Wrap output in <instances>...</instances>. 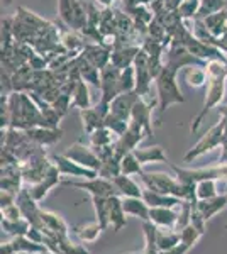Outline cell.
<instances>
[{"label": "cell", "mask_w": 227, "mask_h": 254, "mask_svg": "<svg viewBox=\"0 0 227 254\" xmlns=\"http://www.w3.org/2000/svg\"><path fill=\"white\" fill-rule=\"evenodd\" d=\"M207 69V88H205V100L202 105L200 112L197 114L195 119L190 126V132L195 134L200 129L202 122L205 121L207 114L212 109L219 107L224 100L226 95V85H227V61L222 60H212L205 64Z\"/></svg>", "instance_id": "obj_1"}, {"label": "cell", "mask_w": 227, "mask_h": 254, "mask_svg": "<svg viewBox=\"0 0 227 254\" xmlns=\"http://www.w3.org/2000/svg\"><path fill=\"white\" fill-rule=\"evenodd\" d=\"M176 75H178V69L164 64V68L161 69L158 78L154 80L156 87V98H158V122H161L164 112L175 104H183L185 97L181 93L178 87V81H176Z\"/></svg>", "instance_id": "obj_2"}, {"label": "cell", "mask_w": 227, "mask_h": 254, "mask_svg": "<svg viewBox=\"0 0 227 254\" xmlns=\"http://www.w3.org/2000/svg\"><path fill=\"white\" fill-rule=\"evenodd\" d=\"M171 170L178 182L185 187H197L202 180H227V163H217L209 168H199V170H187L171 165Z\"/></svg>", "instance_id": "obj_3"}, {"label": "cell", "mask_w": 227, "mask_h": 254, "mask_svg": "<svg viewBox=\"0 0 227 254\" xmlns=\"http://www.w3.org/2000/svg\"><path fill=\"white\" fill-rule=\"evenodd\" d=\"M227 142L226 139V124L224 121H219L216 126H212L207 132L204 134L199 142H197L195 146L192 147V149H188V153L183 156V161L185 163H192L193 159L200 158L202 154L205 153H210V151H214L216 147H222Z\"/></svg>", "instance_id": "obj_4"}, {"label": "cell", "mask_w": 227, "mask_h": 254, "mask_svg": "<svg viewBox=\"0 0 227 254\" xmlns=\"http://www.w3.org/2000/svg\"><path fill=\"white\" fill-rule=\"evenodd\" d=\"M143 185L148 190H152L156 193H163V195H171V196H178V198L185 200V188L178 182L176 176L166 175V173H143L139 175Z\"/></svg>", "instance_id": "obj_5"}, {"label": "cell", "mask_w": 227, "mask_h": 254, "mask_svg": "<svg viewBox=\"0 0 227 254\" xmlns=\"http://www.w3.org/2000/svg\"><path fill=\"white\" fill-rule=\"evenodd\" d=\"M61 185L63 187H73V188H80V190L90 193V196H112L117 195L112 180L102 178V176H95V178H81L78 180H61Z\"/></svg>", "instance_id": "obj_6"}, {"label": "cell", "mask_w": 227, "mask_h": 254, "mask_svg": "<svg viewBox=\"0 0 227 254\" xmlns=\"http://www.w3.org/2000/svg\"><path fill=\"white\" fill-rule=\"evenodd\" d=\"M134 71H136V92L143 98H151V88L154 83V78L150 69V56L141 48L134 60Z\"/></svg>", "instance_id": "obj_7"}, {"label": "cell", "mask_w": 227, "mask_h": 254, "mask_svg": "<svg viewBox=\"0 0 227 254\" xmlns=\"http://www.w3.org/2000/svg\"><path fill=\"white\" fill-rule=\"evenodd\" d=\"M163 61L164 64L176 68L178 71L181 68H187V66H205L207 64L205 61L197 58L195 55H192L183 44H176V43H170V46L164 51Z\"/></svg>", "instance_id": "obj_8"}, {"label": "cell", "mask_w": 227, "mask_h": 254, "mask_svg": "<svg viewBox=\"0 0 227 254\" xmlns=\"http://www.w3.org/2000/svg\"><path fill=\"white\" fill-rule=\"evenodd\" d=\"M53 165L51 158H48L46 151L43 153L36 154L32 156L31 159H27L26 163H22V178H24V185L26 187H31V185H36L39 183L41 180L46 176L49 166Z\"/></svg>", "instance_id": "obj_9"}, {"label": "cell", "mask_w": 227, "mask_h": 254, "mask_svg": "<svg viewBox=\"0 0 227 254\" xmlns=\"http://www.w3.org/2000/svg\"><path fill=\"white\" fill-rule=\"evenodd\" d=\"M144 137H148L144 127L141 124H138V122L131 121L126 132H124L122 136H119L117 141H115V144H114L115 154L122 159V156H126L127 153H133L136 147H139Z\"/></svg>", "instance_id": "obj_10"}, {"label": "cell", "mask_w": 227, "mask_h": 254, "mask_svg": "<svg viewBox=\"0 0 227 254\" xmlns=\"http://www.w3.org/2000/svg\"><path fill=\"white\" fill-rule=\"evenodd\" d=\"M119 80H121V68L114 66L112 63L105 66L100 71V100L102 104L110 105L115 97L121 93L119 87Z\"/></svg>", "instance_id": "obj_11"}, {"label": "cell", "mask_w": 227, "mask_h": 254, "mask_svg": "<svg viewBox=\"0 0 227 254\" xmlns=\"http://www.w3.org/2000/svg\"><path fill=\"white\" fill-rule=\"evenodd\" d=\"M15 203L22 212V217L27 220L32 227L43 229V220H41V214H43V208H39L38 200L31 195L27 187H22V190L17 193V198H15Z\"/></svg>", "instance_id": "obj_12"}, {"label": "cell", "mask_w": 227, "mask_h": 254, "mask_svg": "<svg viewBox=\"0 0 227 254\" xmlns=\"http://www.w3.org/2000/svg\"><path fill=\"white\" fill-rule=\"evenodd\" d=\"M65 156L73 159V161H76L78 165L88 168V170H93L98 173V170H100V158L97 156V153H95V149L92 146H86L83 144L81 141H76L75 144H72L68 147V149H65Z\"/></svg>", "instance_id": "obj_13"}, {"label": "cell", "mask_w": 227, "mask_h": 254, "mask_svg": "<svg viewBox=\"0 0 227 254\" xmlns=\"http://www.w3.org/2000/svg\"><path fill=\"white\" fill-rule=\"evenodd\" d=\"M44 246L49 251L56 254H88V251L81 244H76L70 239L68 236L63 234H51V232H44Z\"/></svg>", "instance_id": "obj_14"}, {"label": "cell", "mask_w": 227, "mask_h": 254, "mask_svg": "<svg viewBox=\"0 0 227 254\" xmlns=\"http://www.w3.org/2000/svg\"><path fill=\"white\" fill-rule=\"evenodd\" d=\"M158 105V98H143L139 97L138 102L134 104V109H133V117L131 121L138 122L144 127L146 130L148 137L152 136V107Z\"/></svg>", "instance_id": "obj_15"}, {"label": "cell", "mask_w": 227, "mask_h": 254, "mask_svg": "<svg viewBox=\"0 0 227 254\" xmlns=\"http://www.w3.org/2000/svg\"><path fill=\"white\" fill-rule=\"evenodd\" d=\"M51 161L58 166V170L63 176H72V178H95V176H98L97 171L78 165L76 161L67 158L65 154H53Z\"/></svg>", "instance_id": "obj_16"}, {"label": "cell", "mask_w": 227, "mask_h": 254, "mask_svg": "<svg viewBox=\"0 0 227 254\" xmlns=\"http://www.w3.org/2000/svg\"><path fill=\"white\" fill-rule=\"evenodd\" d=\"M22 185H24V178H22V166H20V163L2 165L0 188L17 195L19 191L22 190Z\"/></svg>", "instance_id": "obj_17"}, {"label": "cell", "mask_w": 227, "mask_h": 254, "mask_svg": "<svg viewBox=\"0 0 227 254\" xmlns=\"http://www.w3.org/2000/svg\"><path fill=\"white\" fill-rule=\"evenodd\" d=\"M61 176H63V175L60 173L58 166L55 165V163H53V165L49 166L46 176H44V178L41 180L39 183H36V185H31V187H27V188H29V191H31V195L34 196L38 202H41V200L46 198L48 193L53 190V188L58 187V185H61Z\"/></svg>", "instance_id": "obj_18"}, {"label": "cell", "mask_w": 227, "mask_h": 254, "mask_svg": "<svg viewBox=\"0 0 227 254\" xmlns=\"http://www.w3.org/2000/svg\"><path fill=\"white\" fill-rule=\"evenodd\" d=\"M141 97L138 92H126V93H119L117 97L112 100L110 104V112L114 116L124 119V121L131 122V117H133V109H134V104L138 102V98Z\"/></svg>", "instance_id": "obj_19"}, {"label": "cell", "mask_w": 227, "mask_h": 254, "mask_svg": "<svg viewBox=\"0 0 227 254\" xmlns=\"http://www.w3.org/2000/svg\"><path fill=\"white\" fill-rule=\"evenodd\" d=\"M81 55L102 71L105 66L110 64V60H112V49H109L100 43H86L83 51H81Z\"/></svg>", "instance_id": "obj_20"}, {"label": "cell", "mask_w": 227, "mask_h": 254, "mask_svg": "<svg viewBox=\"0 0 227 254\" xmlns=\"http://www.w3.org/2000/svg\"><path fill=\"white\" fill-rule=\"evenodd\" d=\"M26 134L29 137V141L36 142L39 146H53L56 144L61 139V134L63 130L60 127H44V126H36L31 127V129H26Z\"/></svg>", "instance_id": "obj_21"}, {"label": "cell", "mask_w": 227, "mask_h": 254, "mask_svg": "<svg viewBox=\"0 0 227 254\" xmlns=\"http://www.w3.org/2000/svg\"><path fill=\"white\" fill-rule=\"evenodd\" d=\"M126 215L127 214L122 205V196H119V195L109 196V219H110V225H112L114 232H119L126 227V224H127Z\"/></svg>", "instance_id": "obj_22"}, {"label": "cell", "mask_w": 227, "mask_h": 254, "mask_svg": "<svg viewBox=\"0 0 227 254\" xmlns=\"http://www.w3.org/2000/svg\"><path fill=\"white\" fill-rule=\"evenodd\" d=\"M122 205L127 215L138 217L139 220H150V205L143 196H122Z\"/></svg>", "instance_id": "obj_23"}, {"label": "cell", "mask_w": 227, "mask_h": 254, "mask_svg": "<svg viewBox=\"0 0 227 254\" xmlns=\"http://www.w3.org/2000/svg\"><path fill=\"white\" fill-rule=\"evenodd\" d=\"M227 207V195L226 193H219L214 198H207V200H199L197 203V210L204 215V219L209 220L212 219L214 215H217L221 210H224Z\"/></svg>", "instance_id": "obj_24"}, {"label": "cell", "mask_w": 227, "mask_h": 254, "mask_svg": "<svg viewBox=\"0 0 227 254\" xmlns=\"http://www.w3.org/2000/svg\"><path fill=\"white\" fill-rule=\"evenodd\" d=\"M178 210L168 207H151L150 208V220L158 227H173L176 225Z\"/></svg>", "instance_id": "obj_25"}, {"label": "cell", "mask_w": 227, "mask_h": 254, "mask_svg": "<svg viewBox=\"0 0 227 254\" xmlns=\"http://www.w3.org/2000/svg\"><path fill=\"white\" fill-rule=\"evenodd\" d=\"M41 220H43V231L44 232H51V234H63L68 236L72 232V229L68 227L67 222L61 219L60 215L55 214V212H48L43 210L41 214Z\"/></svg>", "instance_id": "obj_26"}, {"label": "cell", "mask_w": 227, "mask_h": 254, "mask_svg": "<svg viewBox=\"0 0 227 254\" xmlns=\"http://www.w3.org/2000/svg\"><path fill=\"white\" fill-rule=\"evenodd\" d=\"M143 198L150 207H168V208H178L181 200H183V198H178V196L156 193V191L148 190V188L143 190Z\"/></svg>", "instance_id": "obj_27"}, {"label": "cell", "mask_w": 227, "mask_h": 254, "mask_svg": "<svg viewBox=\"0 0 227 254\" xmlns=\"http://www.w3.org/2000/svg\"><path fill=\"white\" fill-rule=\"evenodd\" d=\"M112 183L117 190L119 196H143V188L139 183H136L131 176L127 175H117L112 178Z\"/></svg>", "instance_id": "obj_28"}, {"label": "cell", "mask_w": 227, "mask_h": 254, "mask_svg": "<svg viewBox=\"0 0 227 254\" xmlns=\"http://www.w3.org/2000/svg\"><path fill=\"white\" fill-rule=\"evenodd\" d=\"M105 117L107 116H104L97 107H88V109L80 110V119H81V122H83V129L88 136L93 130H97L98 127L105 126Z\"/></svg>", "instance_id": "obj_29"}, {"label": "cell", "mask_w": 227, "mask_h": 254, "mask_svg": "<svg viewBox=\"0 0 227 254\" xmlns=\"http://www.w3.org/2000/svg\"><path fill=\"white\" fill-rule=\"evenodd\" d=\"M141 165H151V163H168V156L161 146L151 147H136L133 151Z\"/></svg>", "instance_id": "obj_30"}, {"label": "cell", "mask_w": 227, "mask_h": 254, "mask_svg": "<svg viewBox=\"0 0 227 254\" xmlns=\"http://www.w3.org/2000/svg\"><path fill=\"white\" fill-rule=\"evenodd\" d=\"M78 69H80V76L86 83L95 88H100V69L90 63L83 55L78 56Z\"/></svg>", "instance_id": "obj_31"}, {"label": "cell", "mask_w": 227, "mask_h": 254, "mask_svg": "<svg viewBox=\"0 0 227 254\" xmlns=\"http://www.w3.org/2000/svg\"><path fill=\"white\" fill-rule=\"evenodd\" d=\"M73 107L83 110V109H88L92 107V97H90V90H88V83L80 78L75 83V88H73Z\"/></svg>", "instance_id": "obj_32"}, {"label": "cell", "mask_w": 227, "mask_h": 254, "mask_svg": "<svg viewBox=\"0 0 227 254\" xmlns=\"http://www.w3.org/2000/svg\"><path fill=\"white\" fill-rule=\"evenodd\" d=\"M104 229L100 227V224L95 220L92 224H81V225H75L72 229V232L75 234L81 243H95L98 239V236L102 234Z\"/></svg>", "instance_id": "obj_33"}, {"label": "cell", "mask_w": 227, "mask_h": 254, "mask_svg": "<svg viewBox=\"0 0 227 254\" xmlns=\"http://www.w3.org/2000/svg\"><path fill=\"white\" fill-rule=\"evenodd\" d=\"M181 243L180 232L173 227H158V249L159 251H170Z\"/></svg>", "instance_id": "obj_34"}, {"label": "cell", "mask_w": 227, "mask_h": 254, "mask_svg": "<svg viewBox=\"0 0 227 254\" xmlns=\"http://www.w3.org/2000/svg\"><path fill=\"white\" fill-rule=\"evenodd\" d=\"M202 20H204L205 27H207L214 36L221 38V36L224 34V31L227 29V9L219 10L216 14H210Z\"/></svg>", "instance_id": "obj_35"}, {"label": "cell", "mask_w": 227, "mask_h": 254, "mask_svg": "<svg viewBox=\"0 0 227 254\" xmlns=\"http://www.w3.org/2000/svg\"><path fill=\"white\" fill-rule=\"evenodd\" d=\"M144 239H146V246H144V254H158V225L152 224L151 220H144L143 222Z\"/></svg>", "instance_id": "obj_36"}, {"label": "cell", "mask_w": 227, "mask_h": 254, "mask_svg": "<svg viewBox=\"0 0 227 254\" xmlns=\"http://www.w3.org/2000/svg\"><path fill=\"white\" fill-rule=\"evenodd\" d=\"M93 210H95V220L100 224V227L105 229L110 225L109 219V196H92Z\"/></svg>", "instance_id": "obj_37"}, {"label": "cell", "mask_w": 227, "mask_h": 254, "mask_svg": "<svg viewBox=\"0 0 227 254\" xmlns=\"http://www.w3.org/2000/svg\"><path fill=\"white\" fill-rule=\"evenodd\" d=\"M12 249H14V254L15 253H32V254H39L43 251H46V246L44 244H38V243H32L27 236H17L14 237L12 241H9Z\"/></svg>", "instance_id": "obj_38"}, {"label": "cell", "mask_w": 227, "mask_h": 254, "mask_svg": "<svg viewBox=\"0 0 227 254\" xmlns=\"http://www.w3.org/2000/svg\"><path fill=\"white\" fill-rule=\"evenodd\" d=\"M183 78L188 87L200 88L207 85V69L205 66H187L183 71Z\"/></svg>", "instance_id": "obj_39"}, {"label": "cell", "mask_w": 227, "mask_h": 254, "mask_svg": "<svg viewBox=\"0 0 227 254\" xmlns=\"http://www.w3.org/2000/svg\"><path fill=\"white\" fill-rule=\"evenodd\" d=\"M15 17L20 19L24 24H27V26L34 27V29L39 31V32L51 26V22H48V20H44L43 17H39V15L34 14V12L27 10L26 7H17V10H15Z\"/></svg>", "instance_id": "obj_40"}, {"label": "cell", "mask_w": 227, "mask_h": 254, "mask_svg": "<svg viewBox=\"0 0 227 254\" xmlns=\"http://www.w3.org/2000/svg\"><path fill=\"white\" fill-rule=\"evenodd\" d=\"M117 141V136L109 129V127H98L97 130H93L90 134V146L92 147H102V146H110L115 144Z\"/></svg>", "instance_id": "obj_41"}, {"label": "cell", "mask_w": 227, "mask_h": 254, "mask_svg": "<svg viewBox=\"0 0 227 254\" xmlns=\"http://www.w3.org/2000/svg\"><path fill=\"white\" fill-rule=\"evenodd\" d=\"M121 175V158L117 154H112V156L102 159L100 170H98V176L107 180H112L114 176Z\"/></svg>", "instance_id": "obj_42"}, {"label": "cell", "mask_w": 227, "mask_h": 254, "mask_svg": "<svg viewBox=\"0 0 227 254\" xmlns=\"http://www.w3.org/2000/svg\"><path fill=\"white\" fill-rule=\"evenodd\" d=\"M31 229V224L26 219H19V220H9V219H2V231L5 234H9L12 237L17 236H26L27 231Z\"/></svg>", "instance_id": "obj_43"}, {"label": "cell", "mask_w": 227, "mask_h": 254, "mask_svg": "<svg viewBox=\"0 0 227 254\" xmlns=\"http://www.w3.org/2000/svg\"><path fill=\"white\" fill-rule=\"evenodd\" d=\"M61 44L65 46L67 51L72 53H81L85 48V41H81L80 36L76 34V31L73 29H65L63 34H61Z\"/></svg>", "instance_id": "obj_44"}, {"label": "cell", "mask_w": 227, "mask_h": 254, "mask_svg": "<svg viewBox=\"0 0 227 254\" xmlns=\"http://www.w3.org/2000/svg\"><path fill=\"white\" fill-rule=\"evenodd\" d=\"M121 173L133 176V175H143V165L134 153H127L126 156H122L121 159Z\"/></svg>", "instance_id": "obj_45"}, {"label": "cell", "mask_w": 227, "mask_h": 254, "mask_svg": "<svg viewBox=\"0 0 227 254\" xmlns=\"http://www.w3.org/2000/svg\"><path fill=\"white\" fill-rule=\"evenodd\" d=\"M76 0H58V15L60 20L72 29L73 26V14H75Z\"/></svg>", "instance_id": "obj_46"}, {"label": "cell", "mask_w": 227, "mask_h": 254, "mask_svg": "<svg viewBox=\"0 0 227 254\" xmlns=\"http://www.w3.org/2000/svg\"><path fill=\"white\" fill-rule=\"evenodd\" d=\"M192 212H193L192 202H188V200H181V203L178 207V219H176L175 231L181 232L187 225L192 224Z\"/></svg>", "instance_id": "obj_47"}, {"label": "cell", "mask_w": 227, "mask_h": 254, "mask_svg": "<svg viewBox=\"0 0 227 254\" xmlns=\"http://www.w3.org/2000/svg\"><path fill=\"white\" fill-rule=\"evenodd\" d=\"M227 9V0H202L200 9L195 19H205L210 14H216L219 10Z\"/></svg>", "instance_id": "obj_48"}, {"label": "cell", "mask_w": 227, "mask_h": 254, "mask_svg": "<svg viewBox=\"0 0 227 254\" xmlns=\"http://www.w3.org/2000/svg\"><path fill=\"white\" fill-rule=\"evenodd\" d=\"M219 193L221 190H217V180H202L197 183V198L199 200L214 198Z\"/></svg>", "instance_id": "obj_49"}, {"label": "cell", "mask_w": 227, "mask_h": 254, "mask_svg": "<svg viewBox=\"0 0 227 254\" xmlns=\"http://www.w3.org/2000/svg\"><path fill=\"white\" fill-rule=\"evenodd\" d=\"M119 87H121V93L134 92L136 90V71L134 66H127L121 69V80H119Z\"/></svg>", "instance_id": "obj_50"}, {"label": "cell", "mask_w": 227, "mask_h": 254, "mask_svg": "<svg viewBox=\"0 0 227 254\" xmlns=\"http://www.w3.org/2000/svg\"><path fill=\"white\" fill-rule=\"evenodd\" d=\"M105 127H109L110 130L115 134V136H122L124 132L127 130V127H129V122L127 121H124V119L121 117H117V116H114L112 112H109L107 114V117H105Z\"/></svg>", "instance_id": "obj_51"}, {"label": "cell", "mask_w": 227, "mask_h": 254, "mask_svg": "<svg viewBox=\"0 0 227 254\" xmlns=\"http://www.w3.org/2000/svg\"><path fill=\"white\" fill-rule=\"evenodd\" d=\"M200 2L202 0H183V3L178 7V12L183 17V20H193L197 17L200 9Z\"/></svg>", "instance_id": "obj_52"}, {"label": "cell", "mask_w": 227, "mask_h": 254, "mask_svg": "<svg viewBox=\"0 0 227 254\" xmlns=\"http://www.w3.org/2000/svg\"><path fill=\"white\" fill-rule=\"evenodd\" d=\"M202 237V234L199 231H197L195 227H193L192 224L187 225V227L183 229V231L180 232V239H181V244H185L188 249H192L193 246L199 243V239Z\"/></svg>", "instance_id": "obj_53"}, {"label": "cell", "mask_w": 227, "mask_h": 254, "mask_svg": "<svg viewBox=\"0 0 227 254\" xmlns=\"http://www.w3.org/2000/svg\"><path fill=\"white\" fill-rule=\"evenodd\" d=\"M192 225L200 232L202 236H204L205 231H207V220L204 219V215H202L197 208H193V212H192Z\"/></svg>", "instance_id": "obj_54"}, {"label": "cell", "mask_w": 227, "mask_h": 254, "mask_svg": "<svg viewBox=\"0 0 227 254\" xmlns=\"http://www.w3.org/2000/svg\"><path fill=\"white\" fill-rule=\"evenodd\" d=\"M2 219H9V220H19L22 219V212L20 208L17 207V203L14 205H9L5 208H2Z\"/></svg>", "instance_id": "obj_55"}, {"label": "cell", "mask_w": 227, "mask_h": 254, "mask_svg": "<svg viewBox=\"0 0 227 254\" xmlns=\"http://www.w3.org/2000/svg\"><path fill=\"white\" fill-rule=\"evenodd\" d=\"M15 198H17V195H15V193H10V191H7V190H2V191H0V208L14 205Z\"/></svg>", "instance_id": "obj_56"}, {"label": "cell", "mask_w": 227, "mask_h": 254, "mask_svg": "<svg viewBox=\"0 0 227 254\" xmlns=\"http://www.w3.org/2000/svg\"><path fill=\"white\" fill-rule=\"evenodd\" d=\"M26 236L32 241V243L44 244V231H43V229L32 227V225H31V229L27 231V234H26Z\"/></svg>", "instance_id": "obj_57"}, {"label": "cell", "mask_w": 227, "mask_h": 254, "mask_svg": "<svg viewBox=\"0 0 227 254\" xmlns=\"http://www.w3.org/2000/svg\"><path fill=\"white\" fill-rule=\"evenodd\" d=\"M219 117H221L226 124V139H227V105L226 107H219Z\"/></svg>", "instance_id": "obj_58"}, {"label": "cell", "mask_w": 227, "mask_h": 254, "mask_svg": "<svg viewBox=\"0 0 227 254\" xmlns=\"http://www.w3.org/2000/svg\"><path fill=\"white\" fill-rule=\"evenodd\" d=\"M168 2V9L170 10H178V7L183 3V0H166Z\"/></svg>", "instance_id": "obj_59"}, {"label": "cell", "mask_w": 227, "mask_h": 254, "mask_svg": "<svg viewBox=\"0 0 227 254\" xmlns=\"http://www.w3.org/2000/svg\"><path fill=\"white\" fill-rule=\"evenodd\" d=\"M100 5H104V7H112V3H114V0H97Z\"/></svg>", "instance_id": "obj_60"}, {"label": "cell", "mask_w": 227, "mask_h": 254, "mask_svg": "<svg viewBox=\"0 0 227 254\" xmlns=\"http://www.w3.org/2000/svg\"><path fill=\"white\" fill-rule=\"evenodd\" d=\"M221 39H222V41H224V44H226V46H227V29L224 31V34H222V36H221Z\"/></svg>", "instance_id": "obj_61"}, {"label": "cell", "mask_w": 227, "mask_h": 254, "mask_svg": "<svg viewBox=\"0 0 227 254\" xmlns=\"http://www.w3.org/2000/svg\"><path fill=\"white\" fill-rule=\"evenodd\" d=\"M221 193H226V195H227V185H226V188H224V190L221 191Z\"/></svg>", "instance_id": "obj_62"}, {"label": "cell", "mask_w": 227, "mask_h": 254, "mask_svg": "<svg viewBox=\"0 0 227 254\" xmlns=\"http://www.w3.org/2000/svg\"><path fill=\"white\" fill-rule=\"evenodd\" d=\"M15 254H32V253H15Z\"/></svg>", "instance_id": "obj_63"}, {"label": "cell", "mask_w": 227, "mask_h": 254, "mask_svg": "<svg viewBox=\"0 0 227 254\" xmlns=\"http://www.w3.org/2000/svg\"><path fill=\"white\" fill-rule=\"evenodd\" d=\"M127 254H138V253H127ZM141 254H144V253H141Z\"/></svg>", "instance_id": "obj_64"}]
</instances>
